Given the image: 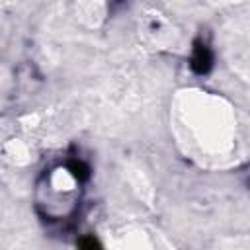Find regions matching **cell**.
Instances as JSON below:
<instances>
[{"instance_id": "cell-1", "label": "cell", "mask_w": 250, "mask_h": 250, "mask_svg": "<svg viewBox=\"0 0 250 250\" xmlns=\"http://www.w3.org/2000/svg\"><path fill=\"white\" fill-rule=\"evenodd\" d=\"M174 129L180 143L197 156H221L234 143L232 109L199 90H186L176 98Z\"/></svg>"}]
</instances>
